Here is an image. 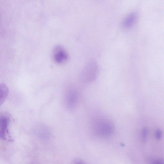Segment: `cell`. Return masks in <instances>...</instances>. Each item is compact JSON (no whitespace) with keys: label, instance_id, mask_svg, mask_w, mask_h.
<instances>
[{"label":"cell","instance_id":"1","mask_svg":"<svg viewBox=\"0 0 164 164\" xmlns=\"http://www.w3.org/2000/svg\"><path fill=\"white\" fill-rule=\"evenodd\" d=\"M98 67L93 60H90L85 66L81 72V79L84 83L91 82L94 80L97 75Z\"/></svg>","mask_w":164,"mask_h":164},{"label":"cell","instance_id":"2","mask_svg":"<svg viewBox=\"0 0 164 164\" xmlns=\"http://www.w3.org/2000/svg\"><path fill=\"white\" fill-rule=\"evenodd\" d=\"M53 57L56 63L63 64L69 60V56L65 49L60 45H57L54 48Z\"/></svg>","mask_w":164,"mask_h":164},{"label":"cell","instance_id":"3","mask_svg":"<svg viewBox=\"0 0 164 164\" xmlns=\"http://www.w3.org/2000/svg\"><path fill=\"white\" fill-rule=\"evenodd\" d=\"M77 94L74 90H71L67 93L65 98L66 105L69 109L75 108L77 100Z\"/></svg>","mask_w":164,"mask_h":164},{"label":"cell","instance_id":"4","mask_svg":"<svg viewBox=\"0 0 164 164\" xmlns=\"http://www.w3.org/2000/svg\"><path fill=\"white\" fill-rule=\"evenodd\" d=\"M10 119L9 116L5 114H0V131H2L9 135L8 127Z\"/></svg>","mask_w":164,"mask_h":164},{"label":"cell","instance_id":"5","mask_svg":"<svg viewBox=\"0 0 164 164\" xmlns=\"http://www.w3.org/2000/svg\"><path fill=\"white\" fill-rule=\"evenodd\" d=\"M9 93V89L6 85L4 83H0V106L6 100Z\"/></svg>","mask_w":164,"mask_h":164},{"label":"cell","instance_id":"6","mask_svg":"<svg viewBox=\"0 0 164 164\" xmlns=\"http://www.w3.org/2000/svg\"><path fill=\"white\" fill-rule=\"evenodd\" d=\"M136 18V15L135 14H132L129 15L124 20V26L126 28L131 26L134 23Z\"/></svg>","mask_w":164,"mask_h":164},{"label":"cell","instance_id":"7","mask_svg":"<svg viewBox=\"0 0 164 164\" xmlns=\"http://www.w3.org/2000/svg\"><path fill=\"white\" fill-rule=\"evenodd\" d=\"M7 136H9V135L6 133L0 131V139L5 141L8 140Z\"/></svg>","mask_w":164,"mask_h":164},{"label":"cell","instance_id":"8","mask_svg":"<svg viewBox=\"0 0 164 164\" xmlns=\"http://www.w3.org/2000/svg\"><path fill=\"white\" fill-rule=\"evenodd\" d=\"M148 133V130L147 129H144L143 130V134H142V136H143V139L144 141H146V136L147 134Z\"/></svg>","mask_w":164,"mask_h":164},{"label":"cell","instance_id":"9","mask_svg":"<svg viewBox=\"0 0 164 164\" xmlns=\"http://www.w3.org/2000/svg\"><path fill=\"white\" fill-rule=\"evenodd\" d=\"M156 138L158 139H160L161 137V132L160 130H158L156 133Z\"/></svg>","mask_w":164,"mask_h":164}]
</instances>
